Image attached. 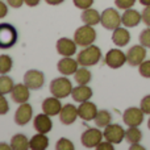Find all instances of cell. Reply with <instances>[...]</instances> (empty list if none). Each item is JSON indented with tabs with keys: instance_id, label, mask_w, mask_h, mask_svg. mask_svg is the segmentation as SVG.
<instances>
[{
	"instance_id": "obj_5",
	"label": "cell",
	"mask_w": 150,
	"mask_h": 150,
	"mask_svg": "<svg viewBox=\"0 0 150 150\" xmlns=\"http://www.w3.org/2000/svg\"><path fill=\"white\" fill-rule=\"evenodd\" d=\"M103 132L99 128H88L80 136V142L87 149H96V146L103 141Z\"/></svg>"
},
{
	"instance_id": "obj_44",
	"label": "cell",
	"mask_w": 150,
	"mask_h": 150,
	"mask_svg": "<svg viewBox=\"0 0 150 150\" xmlns=\"http://www.w3.org/2000/svg\"><path fill=\"white\" fill-rule=\"evenodd\" d=\"M9 149H11V144L8 145L5 142H0V150H9Z\"/></svg>"
},
{
	"instance_id": "obj_18",
	"label": "cell",
	"mask_w": 150,
	"mask_h": 150,
	"mask_svg": "<svg viewBox=\"0 0 150 150\" xmlns=\"http://www.w3.org/2000/svg\"><path fill=\"white\" fill-rule=\"evenodd\" d=\"M78 113H79L80 119L84 120V121H92L95 119L96 113H98V107H96L95 103H92L90 100L83 101L78 107Z\"/></svg>"
},
{
	"instance_id": "obj_17",
	"label": "cell",
	"mask_w": 150,
	"mask_h": 150,
	"mask_svg": "<svg viewBox=\"0 0 150 150\" xmlns=\"http://www.w3.org/2000/svg\"><path fill=\"white\" fill-rule=\"evenodd\" d=\"M141 21H142V13H140L133 8L125 9L124 13L121 15V23L125 28H134Z\"/></svg>"
},
{
	"instance_id": "obj_21",
	"label": "cell",
	"mask_w": 150,
	"mask_h": 150,
	"mask_svg": "<svg viewBox=\"0 0 150 150\" xmlns=\"http://www.w3.org/2000/svg\"><path fill=\"white\" fill-rule=\"evenodd\" d=\"M92 95H93L92 88H90L87 84H78L76 87L73 88V92H71L74 101H78V103L90 100L92 98Z\"/></svg>"
},
{
	"instance_id": "obj_25",
	"label": "cell",
	"mask_w": 150,
	"mask_h": 150,
	"mask_svg": "<svg viewBox=\"0 0 150 150\" xmlns=\"http://www.w3.org/2000/svg\"><path fill=\"white\" fill-rule=\"evenodd\" d=\"M11 149L12 150H28L30 149V142L25 134H15L11 138Z\"/></svg>"
},
{
	"instance_id": "obj_27",
	"label": "cell",
	"mask_w": 150,
	"mask_h": 150,
	"mask_svg": "<svg viewBox=\"0 0 150 150\" xmlns=\"http://www.w3.org/2000/svg\"><path fill=\"white\" fill-rule=\"evenodd\" d=\"M93 121H95V124H96V127H98V128H105L107 125H109L112 122V115H111V112L107 111V109L98 111V113H96Z\"/></svg>"
},
{
	"instance_id": "obj_42",
	"label": "cell",
	"mask_w": 150,
	"mask_h": 150,
	"mask_svg": "<svg viewBox=\"0 0 150 150\" xmlns=\"http://www.w3.org/2000/svg\"><path fill=\"white\" fill-rule=\"evenodd\" d=\"M24 1H25V4L28 5V7H37L41 0H24Z\"/></svg>"
},
{
	"instance_id": "obj_38",
	"label": "cell",
	"mask_w": 150,
	"mask_h": 150,
	"mask_svg": "<svg viewBox=\"0 0 150 150\" xmlns=\"http://www.w3.org/2000/svg\"><path fill=\"white\" fill-rule=\"evenodd\" d=\"M142 21L145 23L146 26H150V5L144 8V11H142Z\"/></svg>"
},
{
	"instance_id": "obj_31",
	"label": "cell",
	"mask_w": 150,
	"mask_h": 150,
	"mask_svg": "<svg viewBox=\"0 0 150 150\" xmlns=\"http://www.w3.org/2000/svg\"><path fill=\"white\" fill-rule=\"evenodd\" d=\"M55 149L57 150H74L75 146H74L73 141H70L66 137H62L57 141V144H55Z\"/></svg>"
},
{
	"instance_id": "obj_2",
	"label": "cell",
	"mask_w": 150,
	"mask_h": 150,
	"mask_svg": "<svg viewBox=\"0 0 150 150\" xmlns=\"http://www.w3.org/2000/svg\"><path fill=\"white\" fill-rule=\"evenodd\" d=\"M73 84H71V80L67 76H59V78H54V79L50 82V92L53 96L58 99H65L67 96L71 95L73 92Z\"/></svg>"
},
{
	"instance_id": "obj_28",
	"label": "cell",
	"mask_w": 150,
	"mask_h": 150,
	"mask_svg": "<svg viewBox=\"0 0 150 150\" xmlns=\"http://www.w3.org/2000/svg\"><path fill=\"white\" fill-rule=\"evenodd\" d=\"M125 140L132 145V144H140L142 140V132L138 129V127H129L125 132Z\"/></svg>"
},
{
	"instance_id": "obj_9",
	"label": "cell",
	"mask_w": 150,
	"mask_h": 150,
	"mask_svg": "<svg viewBox=\"0 0 150 150\" xmlns=\"http://www.w3.org/2000/svg\"><path fill=\"white\" fill-rule=\"evenodd\" d=\"M144 112L137 107H129L122 113V121L128 127H140L144 122Z\"/></svg>"
},
{
	"instance_id": "obj_46",
	"label": "cell",
	"mask_w": 150,
	"mask_h": 150,
	"mask_svg": "<svg viewBox=\"0 0 150 150\" xmlns=\"http://www.w3.org/2000/svg\"><path fill=\"white\" fill-rule=\"evenodd\" d=\"M138 1H140L144 7H149L150 5V0H138Z\"/></svg>"
},
{
	"instance_id": "obj_35",
	"label": "cell",
	"mask_w": 150,
	"mask_h": 150,
	"mask_svg": "<svg viewBox=\"0 0 150 150\" xmlns=\"http://www.w3.org/2000/svg\"><path fill=\"white\" fill-rule=\"evenodd\" d=\"M8 111H9V104H8L7 99H5V95L0 93V116L7 115Z\"/></svg>"
},
{
	"instance_id": "obj_40",
	"label": "cell",
	"mask_w": 150,
	"mask_h": 150,
	"mask_svg": "<svg viewBox=\"0 0 150 150\" xmlns=\"http://www.w3.org/2000/svg\"><path fill=\"white\" fill-rule=\"evenodd\" d=\"M24 0H7V4L9 5V7H12V8H20V7H23V4H24Z\"/></svg>"
},
{
	"instance_id": "obj_36",
	"label": "cell",
	"mask_w": 150,
	"mask_h": 150,
	"mask_svg": "<svg viewBox=\"0 0 150 150\" xmlns=\"http://www.w3.org/2000/svg\"><path fill=\"white\" fill-rule=\"evenodd\" d=\"M74 5L79 9H87V8H91L93 4V0H73Z\"/></svg>"
},
{
	"instance_id": "obj_45",
	"label": "cell",
	"mask_w": 150,
	"mask_h": 150,
	"mask_svg": "<svg viewBox=\"0 0 150 150\" xmlns=\"http://www.w3.org/2000/svg\"><path fill=\"white\" fill-rule=\"evenodd\" d=\"M133 149H144V146L138 145V144H132L130 145V150H133Z\"/></svg>"
},
{
	"instance_id": "obj_41",
	"label": "cell",
	"mask_w": 150,
	"mask_h": 150,
	"mask_svg": "<svg viewBox=\"0 0 150 150\" xmlns=\"http://www.w3.org/2000/svg\"><path fill=\"white\" fill-rule=\"evenodd\" d=\"M8 15V7L3 0H0V18H4Z\"/></svg>"
},
{
	"instance_id": "obj_29",
	"label": "cell",
	"mask_w": 150,
	"mask_h": 150,
	"mask_svg": "<svg viewBox=\"0 0 150 150\" xmlns=\"http://www.w3.org/2000/svg\"><path fill=\"white\" fill-rule=\"evenodd\" d=\"M15 87V82L11 76H8L7 74H0V93L7 95L11 93V91Z\"/></svg>"
},
{
	"instance_id": "obj_16",
	"label": "cell",
	"mask_w": 150,
	"mask_h": 150,
	"mask_svg": "<svg viewBox=\"0 0 150 150\" xmlns=\"http://www.w3.org/2000/svg\"><path fill=\"white\" fill-rule=\"evenodd\" d=\"M79 66L80 65L76 59H73L71 57H63L57 63V70L65 76H69V75H74Z\"/></svg>"
},
{
	"instance_id": "obj_43",
	"label": "cell",
	"mask_w": 150,
	"mask_h": 150,
	"mask_svg": "<svg viewBox=\"0 0 150 150\" xmlns=\"http://www.w3.org/2000/svg\"><path fill=\"white\" fill-rule=\"evenodd\" d=\"M45 1L50 5H59V4H62L65 0H45Z\"/></svg>"
},
{
	"instance_id": "obj_24",
	"label": "cell",
	"mask_w": 150,
	"mask_h": 150,
	"mask_svg": "<svg viewBox=\"0 0 150 150\" xmlns=\"http://www.w3.org/2000/svg\"><path fill=\"white\" fill-rule=\"evenodd\" d=\"M30 142V149L32 150H46L49 146V138L45 133H38L34 134L33 137L29 140Z\"/></svg>"
},
{
	"instance_id": "obj_8",
	"label": "cell",
	"mask_w": 150,
	"mask_h": 150,
	"mask_svg": "<svg viewBox=\"0 0 150 150\" xmlns=\"http://www.w3.org/2000/svg\"><path fill=\"white\" fill-rule=\"evenodd\" d=\"M125 132L127 130H124V128L121 127V125L119 124H109L107 125L105 128H104V138H105L107 141H109V142H112L113 145H117V144H121L122 140L125 138Z\"/></svg>"
},
{
	"instance_id": "obj_32",
	"label": "cell",
	"mask_w": 150,
	"mask_h": 150,
	"mask_svg": "<svg viewBox=\"0 0 150 150\" xmlns=\"http://www.w3.org/2000/svg\"><path fill=\"white\" fill-rule=\"evenodd\" d=\"M140 44L144 45L146 49H150V26H148L146 29H144L142 32L140 33Z\"/></svg>"
},
{
	"instance_id": "obj_13",
	"label": "cell",
	"mask_w": 150,
	"mask_h": 150,
	"mask_svg": "<svg viewBox=\"0 0 150 150\" xmlns=\"http://www.w3.org/2000/svg\"><path fill=\"white\" fill-rule=\"evenodd\" d=\"M32 117H33V108L28 103L20 104V107L15 112V122L20 127L26 125L32 120Z\"/></svg>"
},
{
	"instance_id": "obj_30",
	"label": "cell",
	"mask_w": 150,
	"mask_h": 150,
	"mask_svg": "<svg viewBox=\"0 0 150 150\" xmlns=\"http://www.w3.org/2000/svg\"><path fill=\"white\" fill-rule=\"evenodd\" d=\"M13 67V61L9 55H0V74H8Z\"/></svg>"
},
{
	"instance_id": "obj_6",
	"label": "cell",
	"mask_w": 150,
	"mask_h": 150,
	"mask_svg": "<svg viewBox=\"0 0 150 150\" xmlns=\"http://www.w3.org/2000/svg\"><path fill=\"white\" fill-rule=\"evenodd\" d=\"M100 24L103 25V28H105L107 30H112L117 29L121 25V15L117 12V9L115 8H107L101 13V21Z\"/></svg>"
},
{
	"instance_id": "obj_11",
	"label": "cell",
	"mask_w": 150,
	"mask_h": 150,
	"mask_svg": "<svg viewBox=\"0 0 150 150\" xmlns=\"http://www.w3.org/2000/svg\"><path fill=\"white\" fill-rule=\"evenodd\" d=\"M146 58V47L144 45H134L127 52V61L130 66H140Z\"/></svg>"
},
{
	"instance_id": "obj_33",
	"label": "cell",
	"mask_w": 150,
	"mask_h": 150,
	"mask_svg": "<svg viewBox=\"0 0 150 150\" xmlns=\"http://www.w3.org/2000/svg\"><path fill=\"white\" fill-rule=\"evenodd\" d=\"M138 73H140L141 76L150 79V59H145L138 66Z\"/></svg>"
},
{
	"instance_id": "obj_37",
	"label": "cell",
	"mask_w": 150,
	"mask_h": 150,
	"mask_svg": "<svg viewBox=\"0 0 150 150\" xmlns=\"http://www.w3.org/2000/svg\"><path fill=\"white\" fill-rule=\"evenodd\" d=\"M140 108L142 109V112L145 115H150V95H146L142 98L140 104Z\"/></svg>"
},
{
	"instance_id": "obj_22",
	"label": "cell",
	"mask_w": 150,
	"mask_h": 150,
	"mask_svg": "<svg viewBox=\"0 0 150 150\" xmlns=\"http://www.w3.org/2000/svg\"><path fill=\"white\" fill-rule=\"evenodd\" d=\"M130 41V33L127 28H117L112 33V42L119 47H124L129 44Z\"/></svg>"
},
{
	"instance_id": "obj_4",
	"label": "cell",
	"mask_w": 150,
	"mask_h": 150,
	"mask_svg": "<svg viewBox=\"0 0 150 150\" xmlns=\"http://www.w3.org/2000/svg\"><path fill=\"white\" fill-rule=\"evenodd\" d=\"M96 30L92 28L91 25H83L80 28H78L74 33V41L76 42L78 46L80 47H86L90 46L95 42L96 40Z\"/></svg>"
},
{
	"instance_id": "obj_15",
	"label": "cell",
	"mask_w": 150,
	"mask_h": 150,
	"mask_svg": "<svg viewBox=\"0 0 150 150\" xmlns=\"http://www.w3.org/2000/svg\"><path fill=\"white\" fill-rule=\"evenodd\" d=\"M30 88L25 84V83H18V84H15L13 90L11 91V98L15 103L17 104H23L26 103L30 98Z\"/></svg>"
},
{
	"instance_id": "obj_23",
	"label": "cell",
	"mask_w": 150,
	"mask_h": 150,
	"mask_svg": "<svg viewBox=\"0 0 150 150\" xmlns=\"http://www.w3.org/2000/svg\"><path fill=\"white\" fill-rule=\"evenodd\" d=\"M80 18H82L83 24H86V25L95 26L98 24H100L101 13H99V11L93 9V8H87V9H83Z\"/></svg>"
},
{
	"instance_id": "obj_26",
	"label": "cell",
	"mask_w": 150,
	"mask_h": 150,
	"mask_svg": "<svg viewBox=\"0 0 150 150\" xmlns=\"http://www.w3.org/2000/svg\"><path fill=\"white\" fill-rule=\"evenodd\" d=\"M74 80L78 84H88L92 80V74L86 66H80L74 74Z\"/></svg>"
},
{
	"instance_id": "obj_3",
	"label": "cell",
	"mask_w": 150,
	"mask_h": 150,
	"mask_svg": "<svg viewBox=\"0 0 150 150\" xmlns=\"http://www.w3.org/2000/svg\"><path fill=\"white\" fill-rule=\"evenodd\" d=\"M18 34L12 24L1 23L0 24V49H11L16 45Z\"/></svg>"
},
{
	"instance_id": "obj_12",
	"label": "cell",
	"mask_w": 150,
	"mask_h": 150,
	"mask_svg": "<svg viewBox=\"0 0 150 150\" xmlns=\"http://www.w3.org/2000/svg\"><path fill=\"white\" fill-rule=\"evenodd\" d=\"M76 42L71 38H67V37H62L57 41L55 44V49H57V53L62 57H73V55L76 53Z\"/></svg>"
},
{
	"instance_id": "obj_19",
	"label": "cell",
	"mask_w": 150,
	"mask_h": 150,
	"mask_svg": "<svg viewBox=\"0 0 150 150\" xmlns=\"http://www.w3.org/2000/svg\"><path fill=\"white\" fill-rule=\"evenodd\" d=\"M33 127L38 133H45V134H46V133H49L50 130L53 129V121L49 115L42 112V113L37 115V116L34 117Z\"/></svg>"
},
{
	"instance_id": "obj_14",
	"label": "cell",
	"mask_w": 150,
	"mask_h": 150,
	"mask_svg": "<svg viewBox=\"0 0 150 150\" xmlns=\"http://www.w3.org/2000/svg\"><path fill=\"white\" fill-rule=\"evenodd\" d=\"M59 121L62 122L63 125H71L76 121V119L79 117V113H78V107H75L74 104H66V105L62 107L59 112Z\"/></svg>"
},
{
	"instance_id": "obj_39",
	"label": "cell",
	"mask_w": 150,
	"mask_h": 150,
	"mask_svg": "<svg viewBox=\"0 0 150 150\" xmlns=\"http://www.w3.org/2000/svg\"><path fill=\"white\" fill-rule=\"evenodd\" d=\"M96 149H98V150H113L115 148H113V144H112V142H109V141H104V142H103V141H101V142L100 144H99V145L98 146H96Z\"/></svg>"
},
{
	"instance_id": "obj_10",
	"label": "cell",
	"mask_w": 150,
	"mask_h": 150,
	"mask_svg": "<svg viewBox=\"0 0 150 150\" xmlns=\"http://www.w3.org/2000/svg\"><path fill=\"white\" fill-rule=\"evenodd\" d=\"M24 83L30 90H40L45 84V74L40 70H28L24 74Z\"/></svg>"
},
{
	"instance_id": "obj_7",
	"label": "cell",
	"mask_w": 150,
	"mask_h": 150,
	"mask_svg": "<svg viewBox=\"0 0 150 150\" xmlns=\"http://www.w3.org/2000/svg\"><path fill=\"white\" fill-rule=\"evenodd\" d=\"M104 63L111 69H120L125 63H128L127 54L120 49H111L104 57Z\"/></svg>"
},
{
	"instance_id": "obj_47",
	"label": "cell",
	"mask_w": 150,
	"mask_h": 150,
	"mask_svg": "<svg viewBox=\"0 0 150 150\" xmlns=\"http://www.w3.org/2000/svg\"><path fill=\"white\" fill-rule=\"evenodd\" d=\"M148 128H149V130H150V117H149V121H148Z\"/></svg>"
},
{
	"instance_id": "obj_20",
	"label": "cell",
	"mask_w": 150,
	"mask_h": 150,
	"mask_svg": "<svg viewBox=\"0 0 150 150\" xmlns=\"http://www.w3.org/2000/svg\"><path fill=\"white\" fill-rule=\"evenodd\" d=\"M62 107L63 105L61 104V99L55 98V96L46 98L42 101V112L49 115V116H57V115H59Z\"/></svg>"
},
{
	"instance_id": "obj_1",
	"label": "cell",
	"mask_w": 150,
	"mask_h": 150,
	"mask_svg": "<svg viewBox=\"0 0 150 150\" xmlns=\"http://www.w3.org/2000/svg\"><path fill=\"white\" fill-rule=\"evenodd\" d=\"M100 59H101V50L100 47H98L93 44L90 45V46L83 47L82 52H79L76 55V61L79 62V65L86 66V67L98 65L100 62Z\"/></svg>"
},
{
	"instance_id": "obj_34",
	"label": "cell",
	"mask_w": 150,
	"mask_h": 150,
	"mask_svg": "<svg viewBox=\"0 0 150 150\" xmlns=\"http://www.w3.org/2000/svg\"><path fill=\"white\" fill-rule=\"evenodd\" d=\"M115 4L119 9H129L136 4V0H115Z\"/></svg>"
}]
</instances>
